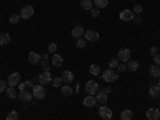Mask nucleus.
<instances>
[{
	"instance_id": "1",
	"label": "nucleus",
	"mask_w": 160,
	"mask_h": 120,
	"mask_svg": "<svg viewBox=\"0 0 160 120\" xmlns=\"http://www.w3.org/2000/svg\"><path fill=\"white\" fill-rule=\"evenodd\" d=\"M101 77H102L104 82L112 83V82H115V80L118 78V72H115L114 69H106L104 72H101Z\"/></svg>"
},
{
	"instance_id": "2",
	"label": "nucleus",
	"mask_w": 160,
	"mask_h": 120,
	"mask_svg": "<svg viewBox=\"0 0 160 120\" xmlns=\"http://www.w3.org/2000/svg\"><path fill=\"white\" fill-rule=\"evenodd\" d=\"M32 95H34V98H35V99H43V98L47 96V90H45V87H43V85L37 83V85H34V87H32Z\"/></svg>"
},
{
	"instance_id": "3",
	"label": "nucleus",
	"mask_w": 160,
	"mask_h": 120,
	"mask_svg": "<svg viewBox=\"0 0 160 120\" xmlns=\"http://www.w3.org/2000/svg\"><path fill=\"white\" fill-rule=\"evenodd\" d=\"M37 80H38V83H40V85H43V87L50 85V83H51V80H53L51 72H50V71H43L42 74L37 77Z\"/></svg>"
},
{
	"instance_id": "4",
	"label": "nucleus",
	"mask_w": 160,
	"mask_h": 120,
	"mask_svg": "<svg viewBox=\"0 0 160 120\" xmlns=\"http://www.w3.org/2000/svg\"><path fill=\"white\" fill-rule=\"evenodd\" d=\"M117 58H118L120 62H125V64H127V62L131 59V50H130V48H120Z\"/></svg>"
},
{
	"instance_id": "5",
	"label": "nucleus",
	"mask_w": 160,
	"mask_h": 120,
	"mask_svg": "<svg viewBox=\"0 0 160 120\" xmlns=\"http://www.w3.org/2000/svg\"><path fill=\"white\" fill-rule=\"evenodd\" d=\"M85 91H87V95H93V96H95L96 93L99 91V85L95 82V80H88L87 85H85Z\"/></svg>"
},
{
	"instance_id": "6",
	"label": "nucleus",
	"mask_w": 160,
	"mask_h": 120,
	"mask_svg": "<svg viewBox=\"0 0 160 120\" xmlns=\"http://www.w3.org/2000/svg\"><path fill=\"white\" fill-rule=\"evenodd\" d=\"M136 15L133 13V10H122L120 11V15H118V18H120V21H123V22H131L133 21V18H135Z\"/></svg>"
},
{
	"instance_id": "7",
	"label": "nucleus",
	"mask_w": 160,
	"mask_h": 120,
	"mask_svg": "<svg viewBox=\"0 0 160 120\" xmlns=\"http://www.w3.org/2000/svg\"><path fill=\"white\" fill-rule=\"evenodd\" d=\"M19 82H21V74H19V72H11V74L8 75V78H7L8 87H18Z\"/></svg>"
},
{
	"instance_id": "8",
	"label": "nucleus",
	"mask_w": 160,
	"mask_h": 120,
	"mask_svg": "<svg viewBox=\"0 0 160 120\" xmlns=\"http://www.w3.org/2000/svg\"><path fill=\"white\" fill-rule=\"evenodd\" d=\"M19 16H21L22 19H29V18H32V16H34V7H32V5H26V7H22V8H21V13H19Z\"/></svg>"
},
{
	"instance_id": "9",
	"label": "nucleus",
	"mask_w": 160,
	"mask_h": 120,
	"mask_svg": "<svg viewBox=\"0 0 160 120\" xmlns=\"http://www.w3.org/2000/svg\"><path fill=\"white\" fill-rule=\"evenodd\" d=\"M98 114H99V117H101L102 120H111V118H112V111H111V109H109L106 104L99 108Z\"/></svg>"
},
{
	"instance_id": "10",
	"label": "nucleus",
	"mask_w": 160,
	"mask_h": 120,
	"mask_svg": "<svg viewBox=\"0 0 160 120\" xmlns=\"http://www.w3.org/2000/svg\"><path fill=\"white\" fill-rule=\"evenodd\" d=\"M83 38L87 40V42H98L99 40V32H96V31H85Z\"/></svg>"
},
{
	"instance_id": "11",
	"label": "nucleus",
	"mask_w": 160,
	"mask_h": 120,
	"mask_svg": "<svg viewBox=\"0 0 160 120\" xmlns=\"http://www.w3.org/2000/svg\"><path fill=\"white\" fill-rule=\"evenodd\" d=\"M146 117H148V120H158V118H160V109H157V108L148 109V112H146Z\"/></svg>"
},
{
	"instance_id": "12",
	"label": "nucleus",
	"mask_w": 160,
	"mask_h": 120,
	"mask_svg": "<svg viewBox=\"0 0 160 120\" xmlns=\"http://www.w3.org/2000/svg\"><path fill=\"white\" fill-rule=\"evenodd\" d=\"M32 98H34V95H32V91H29V90H22V91H19V95H18V99H21L24 102L31 101Z\"/></svg>"
},
{
	"instance_id": "13",
	"label": "nucleus",
	"mask_w": 160,
	"mask_h": 120,
	"mask_svg": "<svg viewBox=\"0 0 160 120\" xmlns=\"http://www.w3.org/2000/svg\"><path fill=\"white\" fill-rule=\"evenodd\" d=\"M28 59H29V62L31 64H40V61H42V56L38 55V53H35V51H29V55H28Z\"/></svg>"
},
{
	"instance_id": "14",
	"label": "nucleus",
	"mask_w": 160,
	"mask_h": 120,
	"mask_svg": "<svg viewBox=\"0 0 160 120\" xmlns=\"http://www.w3.org/2000/svg\"><path fill=\"white\" fill-rule=\"evenodd\" d=\"M64 62V58L61 55H58V53H55V55L51 56V66H55V68H61Z\"/></svg>"
},
{
	"instance_id": "15",
	"label": "nucleus",
	"mask_w": 160,
	"mask_h": 120,
	"mask_svg": "<svg viewBox=\"0 0 160 120\" xmlns=\"http://www.w3.org/2000/svg\"><path fill=\"white\" fill-rule=\"evenodd\" d=\"M83 106H85V108H95V106H96V96L87 95V98L83 99Z\"/></svg>"
},
{
	"instance_id": "16",
	"label": "nucleus",
	"mask_w": 160,
	"mask_h": 120,
	"mask_svg": "<svg viewBox=\"0 0 160 120\" xmlns=\"http://www.w3.org/2000/svg\"><path fill=\"white\" fill-rule=\"evenodd\" d=\"M71 34H72V37H74L75 40H77V38H82V37H83V34H85V29L82 28V26H75V28L72 29V32H71Z\"/></svg>"
},
{
	"instance_id": "17",
	"label": "nucleus",
	"mask_w": 160,
	"mask_h": 120,
	"mask_svg": "<svg viewBox=\"0 0 160 120\" xmlns=\"http://www.w3.org/2000/svg\"><path fill=\"white\" fill-rule=\"evenodd\" d=\"M61 78H62L64 83H72V82H74V74H72V71H64V72L61 74Z\"/></svg>"
},
{
	"instance_id": "18",
	"label": "nucleus",
	"mask_w": 160,
	"mask_h": 120,
	"mask_svg": "<svg viewBox=\"0 0 160 120\" xmlns=\"http://www.w3.org/2000/svg\"><path fill=\"white\" fill-rule=\"evenodd\" d=\"M95 96H96V102H99L101 106H104L106 102H108V93L106 91H98Z\"/></svg>"
},
{
	"instance_id": "19",
	"label": "nucleus",
	"mask_w": 160,
	"mask_h": 120,
	"mask_svg": "<svg viewBox=\"0 0 160 120\" xmlns=\"http://www.w3.org/2000/svg\"><path fill=\"white\" fill-rule=\"evenodd\" d=\"M61 93H62V96H68V98H69L72 93H74L71 83H62V85H61Z\"/></svg>"
},
{
	"instance_id": "20",
	"label": "nucleus",
	"mask_w": 160,
	"mask_h": 120,
	"mask_svg": "<svg viewBox=\"0 0 160 120\" xmlns=\"http://www.w3.org/2000/svg\"><path fill=\"white\" fill-rule=\"evenodd\" d=\"M5 95H7L10 99H16L19 93L16 91V87H8V88L5 90Z\"/></svg>"
},
{
	"instance_id": "21",
	"label": "nucleus",
	"mask_w": 160,
	"mask_h": 120,
	"mask_svg": "<svg viewBox=\"0 0 160 120\" xmlns=\"http://www.w3.org/2000/svg\"><path fill=\"white\" fill-rule=\"evenodd\" d=\"M149 96L154 98V99L160 96V87H158V85H151V88H149Z\"/></svg>"
},
{
	"instance_id": "22",
	"label": "nucleus",
	"mask_w": 160,
	"mask_h": 120,
	"mask_svg": "<svg viewBox=\"0 0 160 120\" xmlns=\"http://www.w3.org/2000/svg\"><path fill=\"white\" fill-rule=\"evenodd\" d=\"M10 42H11L10 34H7V32H0V45L5 47V45H8Z\"/></svg>"
},
{
	"instance_id": "23",
	"label": "nucleus",
	"mask_w": 160,
	"mask_h": 120,
	"mask_svg": "<svg viewBox=\"0 0 160 120\" xmlns=\"http://www.w3.org/2000/svg\"><path fill=\"white\" fill-rule=\"evenodd\" d=\"M127 69H128V71H131V72H136V71L139 69V62H138V61L130 59V61L127 62Z\"/></svg>"
},
{
	"instance_id": "24",
	"label": "nucleus",
	"mask_w": 160,
	"mask_h": 120,
	"mask_svg": "<svg viewBox=\"0 0 160 120\" xmlns=\"http://www.w3.org/2000/svg\"><path fill=\"white\" fill-rule=\"evenodd\" d=\"M133 118V112L131 109H123L120 112V120H131Z\"/></svg>"
},
{
	"instance_id": "25",
	"label": "nucleus",
	"mask_w": 160,
	"mask_h": 120,
	"mask_svg": "<svg viewBox=\"0 0 160 120\" xmlns=\"http://www.w3.org/2000/svg\"><path fill=\"white\" fill-rule=\"evenodd\" d=\"M149 72H151V75H152V77L158 78V77H160V66H157V64H152L151 68H149Z\"/></svg>"
},
{
	"instance_id": "26",
	"label": "nucleus",
	"mask_w": 160,
	"mask_h": 120,
	"mask_svg": "<svg viewBox=\"0 0 160 120\" xmlns=\"http://www.w3.org/2000/svg\"><path fill=\"white\" fill-rule=\"evenodd\" d=\"M90 74H93V77L101 75V68H99L98 64H91V66H90Z\"/></svg>"
},
{
	"instance_id": "27",
	"label": "nucleus",
	"mask_w": 160,
	"mask_h": 120,
	"mask_svg": "<svg viewBox=\"0 0 160 120\" xmlns=\"http://www.w3.org/2000/svg\"><path fill=\"white\" fill-rule=\"evenodd\" d=\"M93 3H95V7L96 8H106V7H108L109 5V0H93Z\"/></svg>"
},
{
	"instance_id": "28",
	"label": "nucleus",
	"mask_w": 160,
	"mask_h": 120,
	"mask_svg": "<svg viewBox=\"0 0 160 120\" xmlns=\"http://www.w3.org/2000/svg\"><path fill=\"white\" fill-rule=\"evenodd\" d=\"M80 5H82L83 10H91L95 3H93V0H82V2H80Z\"/></svg>"
},
{
	"instance_id": "29",
	"label": "nucleus",
	"mask_w": 160,
	"mask_h": 120,
	"mask_svg": "<svg viewBox=\"0 0 160 120\" xmlns=\"http://www.w3.org/2000/svg\"><path fill=\"white\" fill-rule=\"evenodd\" d=\"M51 83H53V87H55V88H61V85H62L64 82H62L61 75H59V77H55V78H53V80H51Z\"/></svg>"
},
{
	"instance_id": "30",
	"label": "nucleus",
	"mask_w": 160,
	"mask_h": 120,
	"mask_svg": "<svg viewBox=\"0 0 160 120\" xmlns=\"http://www.w3.org/2000/svg\"><path fill=\"white\" fill-rule=\"evenodd\" d=\"M118 64H120L118 58H111V59H109V69H117Z\"/></svg>"
},
{
	"instance_id": "31",
	"label": "nucleus",
	"mask_w": 160,
	"mask_h": 120,
	"mask_svg": "<svg viewBox=\"0 0 160 120\" xmlns=\"http://www.w3.org/2000/svg\"><path fill=\"white\" fill-rule=\"evenodd\" d=\"M7 120H19V114L16 111H11V112H8Z\"/></svg>"
},
{
	"instance_id": "32",
	"label": "nucleus",
	"mask_w": 160,
	"mask_h": 120,
	"mask_svg": "<svg viewBox=\"0 0 160 120\" xmlns=\"http://www.w3.org/2000/svg\"><path fill=\"white\" fill-rule=\"evenodd\" d=\"M77 48H85V45H87V40L82 37V38H77Z\"/></svg>"
},
{
	"instance_id": "33",
	"label": "nucleus",
	"mask_w": 160,
	"mask_h": 120,
	"mask_svg": "<svg viewBox=\"0 0 160 120\" xmlns=\"http://www.w3.org/2000/svg\"><path fill=\"white\" fill-rule=\"evenodd\" d=\"M19 19H21L19 15H11V16H10V24H18Z\"/></svg>"
},
{
	"instance_id": "34",
	"label": "nucleus",
	"mask_w": 160,
	"mask_h": 120,
	"mask_svg": "<svg viewBox=\"0 0 160 120\" xmlns=\"http://www.w3.org/2000/svg\"><path fill=\"white\" fill-rule=\"evenodd\" d=\"M56 48H58V45H56L55 42H51V43L48 45V53H51V55H55V53H56Z\"/></svg>"
},
{
	"instance_id": "35",
	"label": "nucleus",
	"mask_w": 160,
	"mask_h": 120,
	"mask_svg": "<svg viewBox=\"0 0 160 120\" xmlns=\"http://www.w3.org/2000/svg\"><path fill=\"white\" fill-rule=\"evenodd\" d=\"M128 69H127V64L125 62H120L118 66H117V72H127Z\"/></svg>"
},
{
	"instance_id": "36",
	"label": "nucleus",
	"mask_w": 160,
	"mask_h": 120,
	"mask_svg": "<svg viewBox=\"0 0 160 120\" xmlns=\"http://www.w3.org/2000/svg\"><path fill=\"white\" fill-rule=\"evenodd\" d=\"M90 13H91V16H93V18H98V16H99V8L93 7V8L90 10Z\"/></svg>"
},
{
	"instance_id": "37",
	"label": "nucleus",
	"mask_w": 160,
	"mask_h": 120,
	"mask_svg": "<svg viewBox=\"0 0 160 120\" xmlns=\"http://www.w3.org/2000/svg\"><path fill=\"white\" fill-rule=\"evenodd\" d=\"M133 13H135V15H139V16H141V15H142V7H141V5H136L135 8H133Z\"/></svg>"
},
{
	"instance_id": "38",
	"label": "nucleus",
	"mask_w": 160,
	"mask_h": 120,
	"mask_svg": "<svg viewBox=\"0 0 160 120\" xmlns=\"http://www.w3.org/2000/svg\"><path fill=\"white\" fill-rule=\"evenodd\" d=\"M8 83H7V80H0V93H3L8 87H7Z\"/></svg>"
},
{
	"instance_id": "39",
	"label": "nucleus",
	"mask_w": 160,
	"mask_h": 120,
	"mask_svg": "<svg viewBox=\"0 0 160 120\" xmlns=\"http://www.w3.org/2000/svg\"><path fill=\"white\" fill-rule=\"evenodd\" d=\"M40 62H42V69H43V71H50L51 62H47V61H40Z\"/></svg>"
},
{
	"instance_id": "40",
	"label": "nucleus",
	"mask_w": 160,
	"mask_h": 120,
	"mask_svg": "<svg viewBox=\"0 0 160 120\" xmlns=\"http://www.w3.org/2000/svg\"><path fill=\"white\" fill-rule=\"evenodd\" d=\"M149 53H151V55H152V56H155V55H158V47H155V45H154V47H151V50H149Z\"/></svg>"
},
{
	"instance_id": "41",
	"label": "nucleus",
	"mask_w": 160,
	"mask_h": 120,
	"mask_svg": "<svg viewBox=\"0 0 160 120\" xmlns=\"http://www.w3.org/2000/svg\"><path fill=\"white\" fill-rule=\"evenodd\" d=\"M18 90H19V91H22V90H28V87H26V82H19Z\"/></svg>"
},
{
	"instance_id": "42",
	"label": "nucleus",
	"mask_w": 160,
	"mask_h": 120,
	"mask_svg": "<svg viewBox=\"0 0 160 120\" xmlns=\"http://www.w3.org/2000/svg\"><path fill=\"white\" fill-rule=\"evenodd\" d=\"M26 87H28V90L34 87V80H26Z\"/></svg>"
},
{
	"instance_id": "43",
	"label": "nucleus",
	"mask_w": 160,
	"mask_h": 120,
	"mask_svg": "<svg viewBox=\"0 0 160 120\" xmlns=\"http://www.w3.org/2000/svg\"><path fill=\"white\" fill-rule=\"evenodd\" d=\"M133 22H135V24H139V22H141V16H139V15H136L135 18H133Z\"/></svg>"
},
{
	"instance_id": "44",
	"label": "nucleus",
	"mask_w": 160,
	"mask_h": 120,
	"mask_svg": "<svg viewBox=\"0 0 160 120\" xmlns=\"http://www.w3.org/2000/svg\"><path fill=\"white\" fill-rule=\"evenodd\" d=\"M152 58H154L155 64H157V66H160V55H155V56H152Z\"/></svg>"
},
{
	"instance_id": "45",
	"label": "nucleus",
	"mask_w": 160,
	"mask_h": 120,
	"mask_svg": "<svg viewBox=\"0 0 160 120\" xmlns=\"http://www.w3.org/2000/svg\"><path fill=\"white\" fill-rule=\"evenodd\" d=\"M111 90H112V88H111V87H106V88H104V90H102V91H106V93H108V95H109V93H111Z\"/></svg>"
},
{
	"instance_id": "46",
	"label": "nucleus",
	"mask_w": 160,
	"mask_h": 120,
	"mask_svg": "<svg viewBox=\"0 0 160 120\" xmlns=\"http://www.w3.org/2000/svg\"><path fill=\"white\" fill-rule=\"evenodd\" d=\"M42 59H43V61H47V59H48V53H45V55H42Z\"/></svg>"
},
{
	"instance_id": "47",
	"label": "nucleus",
	"mask_w": 160,
	"mask_h": 120,
	"mask_svg": "<svg viewBox=\"0 0 160 120\" xmlns=\"http://www.w3.org/2000/svg\"><path fill=\"white\" fill-rule=\"evenodd\" d=\"M157 85H158V87H160V77H158V82H157Z\"/></svg>"
},
{
	"instance_id": "48",
	"label": "nucleus",
	"mask_w": 160,
	"mask_h": 120,
	"mask_svg": "<svg viewBox=\"0 0 160 120\" xmlns=\"http://www.w3.org/2000/svg\"><path fill=\"white\" fill-rule=\"evenodd\" d=\"M158 120H160V118H158Z\"/></svg>"
},
{
	"instance_id": "49",
	"label": "nucleus",
	"mask_w": 160,
	"mask_h": 120,
	"mask_svg": "<svg viewBox=\"0 0 160 120\" xmlns=\"http://www.w3.org/2000/svg\"><path fill=\"white\" fill-rule=\"evenodd\" d=\"M158 98H160V96H158Z\"/></svg>"
}]
</instances>
